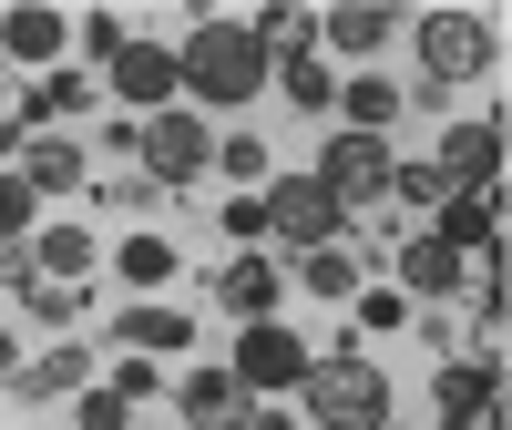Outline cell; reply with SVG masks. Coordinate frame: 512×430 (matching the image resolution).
I'll use <instances>...</instances> for the list:
<instances>
[{
  "instance_id": "obj_7",
  "label": "cell",
  "mask_w": 512,
  "mask_h": 430,
  "mask_svg": "<svg viewBox=\"0 0 512 430\" xmlns=\"http://www.w3.org/2000/svg\"><path fill=\"white\" fill-rule=\"evenodd\" d=\"M502 123H451L441 134V185L451 195H502Z\"/></svg>"
},
{
  "instance_id": "obj_30",
  "label": "cell",
  "mask_w": 512,
  "mask_h": 430,
  "mask_svg": "<svg viewBox=\"0 0 512 430\" xmlns=\"http://www.w3.org/2000/svg\"><path fill=\"white\" fill-rule=\"evenodd\" d=\"M226 175H236V185H267V144L236 134V144H226Z\"/></svg>"
},
{
  "instance_id": "obj_4",
  "label": "cell",
  "mask_w": 512,
  "mask_h": 430,
  "mask_svg": "<svg viewBox=\"0 0 512 430\" xmlns=\"http://www.w3.org/2000/svg\"><path fill=\"white\" fill-rule=\"evenodd\" d=\"M390 175H400V154L379 134H328V154H318V195L328 205H379Z\"/></svg>"
},
{
  "instance_id": "obj_8",
  "label": "cell",
  "mask_w": 512,
  "mask_h": 430,
  "mask_svg": "<svg viewBox=\"0 0 512 430\" xmlns=\"http://www.w3.org/2000/svg\"><path fill=\"white\" fill-rule=\"evenodd\" d=\"M308 349H297V338L277 328V318H256L246 338H236V379H246V390H308Z\"/></svg>"
},
{
  "instance_id": "obj_31",
  "label": "cell",
  "mask_w": 512,
  "mask_h": 430,
  "mask_svg": "<svg viewBox=\"0 0 512 430\" xmlns=\"http://www.w3.org/2000/svg\"><path fill=\"white\" fill-rule=\"evenodd\" d=\"M31 113H82V72H52V82L31 93Z\"/></svg>"
},
{
  "instance_id": "obj_24",
  "label": "cell",
  "mask_w": 512,
  "mask_h": 430,
  "mask_svg": "<svg viewBox=\"0 0 512 430\" xmlns=\"http://www.w3.org/2000/svg\"><path fill=\"white\" fill-rule=\"evenodd\" d=\"M277 82H287V103L328 113V62H318V52H287V72H277Z\"/></svg>"
},
{
  "instance_id": "obj_29",
  "label": "cell",
  "mask_w": 512,
  "mask_h": 430,
  "mask_svg": "<svg viewBox=\"0 0 512 430\" xmlns=\"http://www.w3.org/2000/svg\"><path fill=\"white\" fill-rule=\"evenodd\" d=\"M390 195H410V205H441L451 185H441V164H400V175H390Z\"/></svg>"
},
{
  "instance_id": "obj_26",
  "label": "cell",
  "mask_w": 512,
  "mask_h": 430,
  "mask_svg": "<svg viewBox=\"0 0 512 430\" xmlns=\"http://www.w3.org/2000/svg\"><path fill=\"white\" fill-rule=\"evenodd\" d=\"M11 236H31V185L0 164V246H11Z\"/></svg>"
},
{
  "instance_id": "obj_34",
  "label": "cell",
  "mask_w": 512,
  "mask_h": 430,
  "mask_svg": "<svg viewBox=\"0 0 512 430\" xmlns=\"http://www.w3.org/2000/svg\"><path fill=\"white\" fill-rule=\"evenodd\" d=\"M11 379H21V349H11V328H0V390H11Z\"/></svg>"
},
{
  "instance_id": "obj_16",
  "label": "cell",
  "mask_w": 512,
  "mask_h": 430,
  "mask_svg": "<svg viewBox=\"0 0 512 430\" xmlns=\"http://www.w3.org/2000/svg\"><path fill=\"white\" fill-rule=\"evenodd\" d=\"M21 185H31V195H72V185H82V144L41 134V144H31V164H21Z\"/></svg>"
},
{
  "instance_id": "obj_33",
  "label": "cell",
  "mask_w": 512,
  "mask_h": 430,
  "mask_svg": "<svg viewBox=\"0 0 512 430\" xmlns=\"http://www.w3.org/2000/svg\"><path fill=\"white\" fill-rule=\"evenodd\" d=\"M154 379H164L154 359H113V400H144V390H154Z\"/></svg>"
},
{
  "instance_id": "obj_18",
  "label": "cell",
  "mask_w": 512,
  "mask_h": 430,
  "mask_svg": "<svg viewBox=\"0 0 512 430\" xmlns=\"http://www.w3.org/2000/svg\"><path fill=\"white\" fill-rule=\"evenodd\" d=\"M297 287H308V297H359V256L349 246H308V256H297Z\"/></svg>"
},
{
  "instance_id": "obj_19",
  "label": "cell",
  "mask_w": 512,
  "mask_h": 430,
  "mask_svg": "<svg viewBox=\"0 0 512 430\" xmlns=\"http://www.w3.org/2000/svg\"><path fill=\"white\" fill-rule=\"evenodd\" d=\"M246 31L267 41V52H308V41H318V11H297V0H267V11H246Z\"/></svg>"
},
{
  "instance_id": "obj_27",
  "label": "cell",
  "mask_w": 512,
  "mask_h": 430,
  "mask_svg": "<svg viewBox=\"0 0 512 430\" xmlns=\"http://www.w3.org/2000/svg\"><path fill=\"white\" fill-rule=\"evenodd\" d=\"M21 297H31V318H52V328H62V318H82V297H72L62 277H31Z\"/></svg>"
},
{
  "instance_id": "obj_22",
  "label": "cell",
  "mask_w": 512,
  "mask_h": 430,
  "mask_svg": "<svg viewBox=\"0 0 512 430\" xmlns=\"http://www.w3.org/2000/svg\"><path fill=\"white\" fill-rule=\"evenodd\" d=\"M31 267H41V277H93V236H82V226H52V236L31 246Z\"/></svg>"
},
{
  "instance_id": "obj_12",
  "label": "cell",
  "mask_w": 512,
  "mask_h": 430,
  "mask_svg": "<svg viewBox=\"0 0 512 430\" xmlns=\"http://www.w3.org/2000/svg\"><path fill=\"white\" fill-rule=\"evenodd\" d=\"M318 31L338 41V52H379L390 31H410V11H400V0H338V11H328Z\"/></svg>"
},
{
  "instance_id": "obj_10",
  "label": "cell",
  "mask_w": 512,
  "mask_h": 430,
  "mask_svg": "<svg viewBox=\"0 0 512 430\" xmlns=\"http://www.w3.org/2000/svg\"><path fill=\"white\" fill-rule=\"evenodd\" d=\"M431 400H441V430H472V420L502 400V359H451Z\"/></svg>"
},
{
  "instance_id": "obj_9",
  "label": "cell",
  "mask_w": 512,
  "mask_h": 430,
  "mask_svg": "<svg viewBox=\"0 0 512 430\" xmlns=\"http://www.w3.org/2000/svg\"><path fill=\"white\" fill-rule=\"evenodd\" d=\"M113 93L134 103V113H164V103L185 93V72H175L164 41H123V52H113Z\"/></svg>"
},
{
  "instance_id": "obj_28",
  "label": "cell",
  "mask_w": 512,
  "mask_h": 430,
  "mask_svg": "<svg viewBox=\"0 0 512 430\" xmlns=\"http://www.w3.org/2000/svg\"><path fill=\"white\" fill-rule=\"evenodd\" d=\"M72 31H82V52H93L103 72H113V52H123V41H134V31H123L113 11H93V21H72Z\"/></svg>"
},
{
  "instance_id": "obj_23",
  "label": "cell",
  "mask_w": 512,
  "mask_h": 430,
  "mask_svg": "<svg viewBox=\"0 0 512 430\" xmlns=\"http://www.w3.org/2000/svg\"><path fill=\"white\" fill-rule=\"evenodd\" d=\"M185 308H134V318H123V349H185Z\"/></svg>"
},
{
  "instance_id": "obj_11",
  "label": "cell",
  "mask_w": 512,
  "mask_h": 430,
  "mask_svg": "<svg viewBox=\"0 0 512 430\" xmlns=\"http://www.w3.org/2000/svg\"><path fill=\"white\" fill-rule=\"evenodd\" d=\"M451 256H492L502 246V195H441V226H431Z\"/></svg>"
},
{
  "instance_id": "obj_35",
  "label": "cell",
  "mask_w": 512,
  "mask_h": 430,
  "mask_svg": "<svg viewBox=\"0 0 512 430\" xmlns=\"http://www.w3.org/2000/svg\"><path fill=\"white\" fill-rule=\"evenodd\" d=\"M379 430H390V420H379Z\"/></svg>"
},
{
  "instance_id": "obj_6",
  "label": "cell",
  "mask_w": 512,
  "mask_h": 430,
  "mask_svg": "<svg viewBox=\"0 0 512 430\" xmlns=\"http://www.w3.org/2000/svg\"><path fill=\"white\" fill-rule=\"evenodd\" d=\"M256 205H267V226H277L297 256H308V246H338V215H349V205L318 195V175H267V185H256Z\"/></svg>"
},
{
  "instance_id": "obj_15",
  "label": "cell",
  "mask_w": 512,
  "mask_h": 430,
  "mask_svg": "<svg viewBox=\"0 0 512 430\" xmlns=\"http://www.w3.org/2000/svg\"><path fill=\"white\" fill-rule=\"evenodd\" d=\"M246 410V379L236 369H185V430H226Z\"/></svg>"
},
{
  "instance_id": "obj_3",
  "label": "cell",
  "mask_w": 512,
  "mask_h": 430,
  "mask_svg": "<svg viewBox=\"0 0 512 430\" xmlns=\"http://www.w3.org/2000/svg\"><path fill=\"white\" fill-rule=\"evenodd\" d=\"M420 72H431V93L492 72V21L482 11H431V21H420Z\"/></svg>"
},
{
  "instance_id": "obj_13",
  "label": "cell",
  "mask_w": 512,
  "mask_h": 430,
  "mask_svg": "<svg viewBox=\"0 0 512 430\" xmlns=\"http://www.w3.org/2000/svg\"><path fill=\"white\" fill-rule=\"evenodd\" d=\"M62 41H72V21H62V11H41V0L0 11V52H11V62H52Z\"/></svg>"
},
{
  "instance_id": "obj_17",
  "label": "cell",
  "mask_w": 512,
  "mask_h": 430,
  "mask_svg": "<svg viewBox=\"0 0 512 430\" xmlns=\"http://www.w3.org/2000/svg\"><path fill=\"white\" fill-rule=\"evenodd\" d=\"M400 277H410V297H441V287H461V256L441 236H410L400 246Z\"/></svg>"
},
{
  "instance_id": "obj_21",
  "label": "cell",
  "mask_w": 512,
  "mask_h": 430,
  "mask_svg": "<svg viewBox=\"0 0 512 430\" xmlns=\"http://www.w3.org/2000/svg\"><path fill=\"white\" fill-rule=\"evenodd\" d=\"M21 400H62V390H82V349H52V359H21V379H11Z\"/></svg>"
},
{
  "instance_id": "obj_2",
  "label": "cell",
  "mask_w": 512,
  "mask_h": 430,
  "mask_svg": "<svg viewBox=\"0 0 512 430\" xmlns=\"http://www.w3.org/2000/svg\"><path fill=\"white\" fill-rule=\"evenodd\" d=\"M308 420L318 430H379V420H390V369H379V359L308 369Z\"/></svg>"
},
{
  "instance_id": "obj_1",
  "label": "cell",
  "mask_w": 512,
  "mask_h": 430,
  "mask_svg": "<svg viewBox=\"0 0 512 430\" xmlns=\"http://www.w3.org/2000/svg\"><path fill=\"white\" fill-rule=\"evenodd\" d=\"M267 41H256L236 11H205L195 31H185V52H175V72H185V93L195 103H216V113H236V103H256L267 93Z\"/></svg>"
},
{
  "instance_id": "obj_20",
  "label": "cell",
  "mask_w": 512,
  "mask_h": 430,
  "mask_svg": "<svg viewBox=\"0 0 512 430\" xmlns=\"http://www.w3.org/2000/svg\"><path fill=\"white\" fill-rule=\"evenodd\" d=\"M338 113H349V134H379V123L400 113V82H379V72H359L349 93H338Z\"/></svg>"
},
{
  "instance_id": "obj_5",
  "label": "cell",
  "mask_w": 512,
  "mask_h": 430,
  "mask_svg": "<svg viewBox=\"0 0 512 430\" xmlns=\"http://www.w3.org/2000/svg\"><path fill=\"white\" fill-rule=\"evenodd\" d=\"M134 154H144V175H154V185H195L205 164H216V144H205V123H195V113H175V103L134 123Z\"/></svg>"
},
{
  "instance_id": "obj_32",
  "label": "cell",
  "mask_w": 512,
  "mask_h": 430,
  "mask_svg": "<svg viewBox=\"0 0 512 430\" xmlns=\"http://www.w3.org/2000/svg\"><path fill=\"white\" fill-rule=\"evenodd\" d=\"M82 430H134V400H113V390H93V400H82Z\"/></svg>"
},
{
  "instance_id": "obj_14",
  "label": "cell",
  "mask_w": 512,
  "mask_h": 430,
  "mask_svg": "<svg viewBox=\"0 0 512 430\" xmlns=\"http://www.w3.org/2000/svg\"><path fill=\"white\" fill-rule=\"evenodd\" d=\"M277 287H287V277H277V267H267V256H236V267H226V277H216V308H226V318H246V328H256V318H267V308H277Z\"/></svg>"
},
{
  "instance_id": "obj_25",
  "label": "cell",
  "mask_w": 512,
  "mask_h": 430,
  "mask_svg": "<svg viewBox=\"0 0 512 430\" xmlns=\"http://www.w3.org/2000/svg\"><path fill=\"white\" fill-rule=\"evenodd\" d=\"M123 277H134V287H164V277H175V246H164V236H134V246H123Z\"/></svg>"
}]
</instances>
